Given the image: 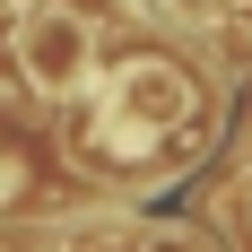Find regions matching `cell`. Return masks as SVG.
Segmentation results:
<instances>
[{
  "instance_id": "obj_2",
  "label": "cell",
  "mask_w": 252,
  "mask_h": 252,
  "mask_svg": "<svg viewBox=\"0 0 252 252\" xmlns=\"http://www.w3.org/2000/svg\"><path fill=\"white\" fill-rule=\"evenodd\" d=\"M244 218H252V183H244Z\"/></svg>"
},
{
  "instance_id": "obj_1",
  "label": "cell",
  "mask_w": 252,
  "mask_h": 252,
  "mask_svg": "<svg viewBox=\"0 0 252 252\" xmlns=\"http://www.w3.org/2000/svg\"><path fill=\"white\" fill-rule=\"evenodd\" d=\"M18 70H26V87H35L44 104L78 96L87 70H96V35H87V18H61V9L18 18Z\"/></svg>"
}]
</instances>
